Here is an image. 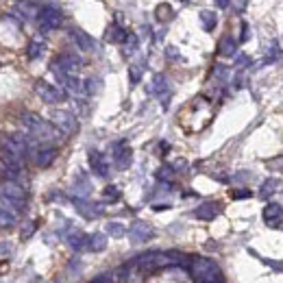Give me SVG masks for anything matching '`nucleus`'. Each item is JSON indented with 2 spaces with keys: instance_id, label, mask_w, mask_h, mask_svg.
<instances>
[{
  "instance_id": "nucleus-1",
  "label": "nucleus",
  "mask_w": 283,
  "mask_h": 283,
  "mask_svg": "<svg viewBox=\"0 0 283 283\" xmlns=\"http://www.w3.org/2000/svg\"><path fill=\"white\" fill-rule=\"evenodd\" d=\"M20 122H22V127L26 129V133L33 135L37 142H44V144L46 142H57L61 138V131L52 122H48V120L39 118L37 113H22Z\"/></svg>"
},
{
  "instance_id": "nucleus-2",
  "label": "nucleus",
  "mask_w": 283,
  "mask_h": 283,
  "mask_svg": "<svg viewBox=\"0 0 283 283\" xmlns=\"http://www.w3.org/2000/svg\"><path fill=\"white\" fill-rule=\"evenodd\" d=\"M35 140L33 135H22V133H13V135H2L0 138V148L4 150V153H9L11 157L20 161H26L31 155L35 153Z\"/></svg>"
},
{
  "instance_id": "nucleus-3",
  "label": "nucleus",
  "mask_w": 283,
  "mask_h": 283,
  "mask_svg": "<svg viewBox=\"0 0 283 283\" xmlns=\"http://www.w3.org/2000/svg\"><path fill=\"white\" fill-rule=\"evenodd\" d=\"M0 205H4L11 212H22L26 207V190L18 181H4L0 185Z\"/></svg>"
},
{
  "instance_id": "nucleus-4",
  "label": "nucleus",
  "mask_w": 283,
  "mask_h": 283,
  "mask_svg": "<svg viewBox=\"0 0 283 283\" xmlns=\"http://www.w3.org/2000/svg\"><path fill=\"white\" fill-rule=\"evenodd\" d=\"M192 277L198 283H222V272H220L218 264L207 257H194L190 266Z\"/></svg>"
},
{
  "instance_id": "nucleus-5",
  "label": "nucleus",
  "mask_w": 283,
  "mask_h": 283,
  "mask_svg": "<svg viewBox=\"0 0 283 283\" xmlns=\"http://www.w3.org/2000/svg\"><path fill=\"white\" fill-rule=\"evenodd\" d=\"M50 70H52V74L57 76V81H59V85L64 87L66 94H72V96H81V94H85V83H81V78H76V74L66 72L64 68H59L55 61L50 64Z\"/></svg>"
},
{
  "instance_id": "nucleus-6",
  "label": "nucleus",
  "mask_w": 283,
  "mask_h": 283,
  "mask_svg": "<svg viewBox=\"0 0 283 283\" xmlns=\"http://www.w3.org/2000/svg\"><path fill=\"white\" fill-rule=\"evenodd\" d=\"M24 161L15 159L9 153H4V150H0V177H2L4 181H22L24 177Z\"/></svg>"
},
{
  "instance_id": "nucleus-7",
  "label": "nucleus",
  "mask_w": 283,
  "mask_h": 283,
  "mask_svg": "<svg viewBox=\"0 0 283 283\" xmlns=\"http://www.w3.org/2000/svg\"><path fill=\"white\" fill-rule=\"evenodd\" d=\"M50 118H52V124H55L64 135H72L78 129V120L74 118V113H70V111L57 109V111H52Z\"/></svg>"
},
{
  "instance_id": "nucleus-8",
  "label": "nucleus",
  "mask_w": 283,
  "mask_h": 283,
  "mask_svg": "<svg viewBox=\"0 0 283 283\" xmlns=\"http://www.w3.org/2000/svg\"><path fill=\"white\" fill-rule=\"evenodd\" d=\"M37 24L41 31H55L64 24V13L55 7H44L39 11V18H37Z\"/></svg>"
},
{
  "instance_id": "nucleus-9",
  "label": "nucleus",
  "mask_w": 283,
  "mask_h": 283,
  "mask_svg": "<svg viewBox=\"0 0 283 283\" xmlns=\"http://www.w3.org/2000/svg\"><path fill=\"white\" fill-rule=\"evenodd\" d=\"M35 92H37V96L46 105H57V103H61L66 98V92L64 90H59V87L50 85V83H46V81H37V83H35Z\"/></svg>"
},
{
  "instance_id": "nucleus-10",
  "label": "nucleus",
  "mask_w": 283,
  "mask_h": 283,
  "mask_svg": "<svg viewBox=\"0 0 283 283\" xmlns=\"http://www.w3.org/2000/svg\"><path fill=\"white\" fill-rule=\"evenodd\" d=\"M153 235H155L153 227H150L148 222H144V220H135V222L131 224V229H129V238H131V242L133 244L148 242Z\"/></svg>"
},
{
  "instance_id": "nucleus-11",
  "label": "nucleus",
  "mask_w": 283,
  "mask_h": 283,
  "mask_svg": "<svg viewBox=\"0 0 283 283\" xmlns=\"http://www.w3.org/2000/svg\"><path fill=\"white\" fill-rule=\"evenodd\" d=\"M72 203H74L76 212L81 213L83 218H87V220H94V218L103 216V207L98 205V203H92V201L81 198V196H74V198H72Z\"/></svg>"
},
{
  "instance_id": "nucleus-12",
  "label": "nucleus",
  "mask_w": 283,
  "mask_h": 283,
  "mask_svg": "<svg viewBox=\"0 0 283 283\" xmlns=\"http://www.w3.org/2000/svg\"><path fill=\"white\" fill-rule=\"evenodd\" d=\"M131 159H133V150L129 148L127 142H118V144H113V164L120 170H127L131 166Z\"/></svg>"
},
{
  "instance_id": "nucleus-13",
  "label": "nucleus",
  "mask_w": 283,
  "mask_h": 283,
  "mask_svg": "<svg viewBox=\"0 0 283 283\" xmlns=\"http://www.w3.org/2000/svg\"><path fill=\"white\" fill-rule=\"evenodd\" d=\"M148 92L153 94V96H159L161 98V105L168 107V101H170V90H168V78L164 74H155L153 83H150Z\"/></svg>"
},
{
  "instance_id": "nucleus-14",
  "label": "nucleus",
  "mask_w": 283,
  "mask_h": 283,
  "mask_svg": "<svg viewBox=\"0 0 283 283\" xmlns=\"http://www.w3.org/2000/svg\"><path fill=\"white\" fill-rule=\"evenodd\" d=\"M68 35H70V39L74 41V44H76L81 50H87V52H90V50L96 48V41H94V37H92V35H87L83 29H76V26H74V29L68 31Z\"/></svg>"
},
{
  "instance_id": "nucleus-15",
  "label": "nucleus",
  "mask_w": 283,
  "mask_h": 283,
  "mask_svg": "<svg viewBox=\"0 0 283 283\" xmlns=\"http://www.w3.org/2000/svg\"><path fill=\"white\" fill-rule=\"evenodd\" d=\"M261 216H264L268 227H281V222H283V207L277 205V203H268V205L264 207V213H261Z\"/></svg>"
},
{
  "instance_id": "nucleus-16",
  "label": "nucleus",
  "mask_w": 283,
  "mask_h": 283,
  "mask_svg": "<svg viewBox=\"0 0 283 283\" xmlns=\"http://www.w3.org/2000/svg\"><path fill=\"white\" fill-rule=\"evenodd\" d=\"M55 159H57V148L55 146H41V148H37L33 153V161L39 168H48Z\"/></svg>"
},
{
  "instance_id": "nucleus-17",
  "label": "nucleus",
  "mask_w": 283,
  "mask_h": 283,
  "mask_svg": "<svg viewBox=\"0 0 283 283\" xmlns=\"http://www.w3.org/2000/svg\"><path fill=\"white\" fill-rule=\"evenodd\" d=\"M90 166H92L94 175L103 177V179H107V177H109V164H107V159H105L103 153L92 150V153H90Z\"/></svg>"
},
{
  "instance_id": "nucleus-18",
  "label": "nucleus",
  "mask_w": 283,
  "mask_h": 283,
  "mask_svg": "<svg viewBox=\"0 0 283 283\" xmlns=\"http://www.w3.org/2000/svg\"><path fill=\"white\" fill-rule=\"evenodd\" d=\"M55 64L59 66V68H64L66 72H72V74H76L78 72V68H81V59L74 55V52H64V55H59L55 59Z\"/></svg>"
},
{
  "instance_id": "nucleus-19",
  "label": "nucleus",
  "mask_w": 283,
  "mask_h": 283,
  "mask_svg": "<svg viewBox=\"0 0 283 283\" xmlns=\"http://www.w3.org/2000/svg\"><path fill=\"white\" fill-rule=\"evenodd\" d=\"M39 11L41 9L37 4L31 2V0H18V2H15V13H20L24 20H37Z\"/></svg>"
},
{
  "instance_id": "nucleus-20",
  "label": "nucleus",
  "mask_w": 283,
  "mask_h": 283,
  "mask_svg": "<svg viewBox=\"0 0 283 283\" xmlns=\"http://www.w3.org/2000/svg\"><path fill=\"white\" fill-rule=\"evenodd\" d=\"M220 213V205L218 203H203L201 207L194 209V216L198 220H213Z\"/></svg>"
},
{
  "instance_id": "nucleus-21",
  "label": "nucleus",
  "mask_w": 283,
  "mask_h": 283,
  "mask_svg": "<svg viewBox=\"0 0 283 283\" xmlns=\"http://www.w3.org/2000/svg\"><path fill=\"white\" fill-rule=\"evenodd\" d=\"M107 248V235L103 233H92L87 235V250L92 253H101V250Z\"/></svg>"
},
{
  "instance_id": "nucleus-22",
  "label": "nucleus",
  "mask_w": 283,
  "mask_h": 283,
  "mask_svg": "<svg viewBox=\"0 0 283 283\" xmlns=\"http://www.w3.org/2000/svg\"><path fill=\"white\" fill-rule=\"evenodd\" d=\"M238 44H240V41H235L231 35H224L222 41H220V46H218V52L222 57H233L235 50H238Z\"/></svg>"
},
{
  "instance_id": "nucleus-23",
  "label": "nucleus",
  "mask_w": 283,
  "mask_h": 283,
  "mask_svg": "<svg viewBox=\"0 0 283 283\" xmlns=\"http://www.w3.org/2000/svg\"><path fill=\"white\" fill-rule=\"evenodd\" d=\"M15 220H18V213L11 212V209H7L4 205H0V229H9V227H13Z\"/></svg>"
},
{
  "instance_id": "nucleus-24",
  "label": "nucleus",
  "mask_w": 283,
  "mask_h": 283,
  "mask_svg": "<svg viewBox=\"0 0 283 283\" xmlns=\"http://www.w3.org/2000/svg\"><path fill=\"white\" fill-rule=\"evenodd\" d=\"M68 244H70L74 250L87 248V235L81 233V231H72L70 235H68Z\"/></svg>"
},
{
  "instance_id": "nucleus-25",
  "label": "nucleus",
  "mask_w": 283,
  "mask_h": 283,
  "mask_svg": "<svg viewBox=\"0 0 283 283\" xmlns=\"http://www.w3.org/2000/svg\"><path fill=\"white\" fill-rule=\"evenodd\" d=\"M44 50H46V44H44V41L33 39V41L29 44V48H26V57H29L31 61H35V59H39V57L44 55Z\"/></svg>"
},
{
  "instance_id": "nucleus-26",
  "label": "nucleus",
  "mask_w": 283,
  "mask_h": 283,
  "mask_svg": "<svg viewBox=\"0 0 283 283\" xmlns=\"http://www.w3.org/2000/svg\"><path fill=\"white\" fill-rule=\"evenodd\" d=\"M201 24H203V29L207 31V33H212L213 29H216V24H218V18H216V13L213 11H201Z\"/></svg>"
},
{
  "instance_id": "nucleus-27",
  "label": "nucleus",
  "mask_w": 283,
  "mask_h": 283,
  "mask_svg": "<svg viewBox=\"0 0 283 283\" xmlns=\"http://www.w3.org/2000/svg\"><path fill=\"white\" fill-rule=\"evenodd\" d=\"M155 18L159 20V22H168V20L175 18V11H172V7L168 2H161L159 7L155 9Z\"/></svg>"
},
{
  "instance_id": "nucleus-28",
  "label": "nucleus",
  "mask_w": 283,
  "mask_h": 283,
  "mask_svg": "<svg viewBox=\"0 0 283 283\" xmlns=\"http://www.w3.org/2000/svg\"><path fill=\"white\" fill-rule=\"evenodd\" d=\"M127 31L122 29V26H118V24H113L111 26V31H109V39L113 41V44H124V39H127Z\"/></svg>"
},
{
  "instance_id": "nucleus-29",
  "label": "nucleus",
  "mask_w": 283,
  "mask_h": 283,
  "mask_svg": "<svg viewBox=\"0 0 283 283\" xmlns=\"http://www.w3.org/2000/svg\"><path fill=\"white\" fill-rule=\"evenodd\" d=\"M142 74H144V64H131V68H129L131 85H138L142 81Z\"/></svg>"
},
{
  "instance_id": "nucleus-30",
  "label": "nucleus",
  "mask_w": 283,
  "mask_h": 283,
  "mask_svg": "<svg viewBox=\"0 0 283 283\" xmlns=\"http://www.w3.org/2000/svg\"><path fill=\"white\" fill-rule=\"evenodd\" d=\"M92 190V185L87 183L85 177H78V179L74 181V192H76V196H81V198H85L87 194H90Z\"/></svg>"
},
{
  "instance_id": "nucleus-31",
  "label": "nucleus",
  "mask_w": 283,
  "mask_h": 283,
  "mask_svg": "<svg viewBox=\"0 0 283 283\" xmlns=\"http://www.w3.org/2000/svg\"><path fill=\"white\" fill-rule=\"evenodd\" d=\"M107 233L111 235V238H124V235H127V229H124V224H120V222H109Z\"/></svg>"
},
{
  "instance_id": "nucleus-32",
  "label": "nucleus",
  "mask_w": 283,
  "mask_h": 283,
  "mask_svg": "<svg viewBox=\"0 0 283 283\" xmlns=\"http://www.w3.org/2000/svg\"><path fill=\"white\" fill-rule=\"evenodd\" d=\"M103 198H105L107 203H116L118 198H120V190H118L116 185H107V187L103 190Z\"/></svg>"
},
{
  "instance_id": "nucleus-33",
  "label": "nucleus",
  "mask_w": 283,
  "mask_h": 283,
  "mask_svg": "<svg viewBox=\"0 0 283 283\" xmlns=\"http://www.w3.org/2000/svg\"><path fill=\"white\" fill-rule=\"evenodd\" d=\"M277 187H279V181H277V179H268V181L264 183V185H261L259 196H261V198H268V196H270V192H275Z\"/></svg>"
},
{
  "instance_id": "nucleus-34",
  "label": "nucleus",
  "mask_w": 283,
  "mask_h": 283,
  "mask_svg": "<svg viewBox=\"0 0 283 283\" xmlns=\"http://www.w3.org/2000/svg\"><path fill=\"white\" fill-rule=\"evenodd\" d=\"M279 55H281V50H279V44H277V41H272V46L268 48V55H266L264 64H272V61H275V59H279Z\"/></svg>"
},
{
  "instance_id": "nucleus-35",
  "label": "nucleus",
  "mask_w": 283,
  "mask_h": 283,
  "mask_svg": "<svg viewBox=\"0 0 283 283\" xmlns=\"http://www.w3.org/2000/svg\"><path fill=\"white\" fill-rule=\"evenodd\" d=\"M98 90H101V81H98V78H87L85 81V94L87 96H94Z\"/></svg>"
},
{
  "instance_id": "nucleus-36",
  "label": "nucleus",
  "mask_w": 283,
  "mask_h": 283,
  "mask_svg": "<svg viewBox=\"0 0 283 283\" xmlns=\"http://www.w3.org/2000/svg\"><path fill=\"white\" fill-rule=\"evenodd\" d=\"M124 50H127L129 55H131V52L138 50V37H135L133 33H129V35H127V39H124Z\"/></svg>"
},
{
  "instance_id": "nucleus-37",
  "label": "nucleus",
  "mask_w": 283,
  "mask_h": 283,
  "mask_svg": "<svg viewBox=\"0 0 283 283\" xmlns=\"http://www.w3.org/2000/svg\"><path fill=\"white\" fill-rule=\"evenodd\" d=\"M170 177H172V168L170 166L161 168V170L157 172V179H170Z\"/></svg>"
},
{
  "instance_id": "nucleus-38",
  "label": "nucleus",
  "mask_w": 283,
  "mask_h": 283,
  "mask_svg": "<svg viewBox=\"0 0 283 283\" xmlns=\"http://www.w3.org/2000/svg\"><path fill=\"white\" fill-rule=\"evenodd\" d=\"M166 55H168V57H170V59H177V61H179V59H181L179 50H177V48H175V46H168V48H166Z\"/></svg>"
},
{
  "instance_id": "nucleus-39",
  "label": "nucleus",
  "mask_w": 283,
  "mask_h": 283,
  "mask_svg": "<svg viewBox=\"0 0 283 283\" xmlns=\"http://www.w3.org/2000/svg\"><path fill=\"white\" fill-rule=\"evenodd\" d=\"M248 35H250V29H248V24L242 22V37H240V44H244L246 39H248Z\"/></svg>"
},
{
  "instance_id": "nucleus-40",
  "label": "nucleus",
  "mask_w": 283,
  "mask_h": 283,
  "mask_svg": "<svg viewBox=\"0 0 283 283\" xmlns=\"http://www.w3.org/2000/svg\"><path fill=\"white\" fill-rule=\"evenodd\" d=\"M33 231H35V222H31V224H29V227H26V229H22V240L31 238V233H33Z\"/></svg>"
},
{
  "instance_id": "nucleus-41",
  "label": "nucleus",
  "mask_w": 283,
  "mask_h": 283,
  "mask_svg": "<svg viewBox=\"0 0 283 283\" xmlns=\"http://www.w3.org/2000/svg\"><path fill=\"white\" fill-rule=\"evenodd\" d=\"M248 196H250L248 190H235L233 192V198H248Z\"/></svg>"
},
{
  "instance_id": "nucleus-42",
  "label": "nucleus",
  "mask_w": 283,
  "mask_h": 283,
  "mask_svg": "<svg viewBox=\"0 0 283 283\" xmlns=\"http://www.w3.org/2000/svg\"><path fill=\"white\" fill-rule=\"evenodd\" d=\"M90 283H113V279L109 275H103V277H98V279H94V281H90Z\"/></svg>"
},
{
  "instance_id": "nucleus-43",
  "label": "nucleus",
  "mask_w": 283,
  "mask_h": 283,
  "mask_svg": "<svg viewBox=\"0 0 283 283\" xmlns=\"http://www.w3.org/2000/svg\"><path fill=\"white\" fill-rule=\"evenodd\" d=\"M213 2H216L218 9H227L229 4H231V0H213Z\"/></svg>"
},
{
  "instance_id": "nucleus-44",
  "label": "nucleus",
  "mask_w": 283,
  "mask_h": 283,
  "mask_svg": "<svg viewBox=\"0 0 283 283\" xmlns=\"http://www.w3.org/2000/svg\"><path fill=\"white\" fill-rule=\"evenodd\" d=\"M238 64L242 66V68H244V66H248V57H246V55H242V57H240V61H238Z\"/></svg>"
},
{
  "instance_id": "nucleus-45",
  "label": "nucleus",
  "mask_w": 283,
  "mask_h": 283,
  "mask_svg": "<svg viewBox=\"0 0 283 283\" xmlns=\"http://www.w3.org/2000/svg\"><path fill=\"white\" fill-rule=\"evenodd\" d=\"M179 2H187V0H179Z\"/></svg>"
}]
</instances>
